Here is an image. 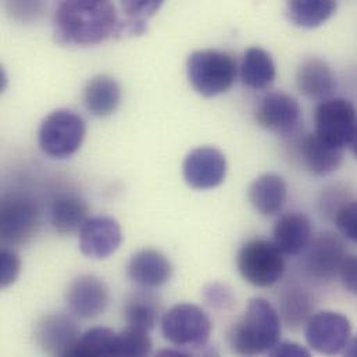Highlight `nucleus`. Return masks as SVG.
<instances>
[{"label": "nucleus", "instance_id": "1", "mask_svg": "<svg viewBox=\"0 0 357 357\" xmlns=\"http://www.w3.org/2000/svg\"><path fill=\"white\" fill-rule=\"evenodd\" d=\"M117 24V10L107 0L63 1L53 15L56 40L73 46L100 43L114 36Z\"/></svg>", "mask_w": 357, "mask_h": 357}, {"label": "nucleus", "instance_id": "2", "mask_svg": "<svg viewBox=\"0 0 357 357\" xmlns=\"http://www.w3.org/2000/svg\"><path fill=\"white\" fill-rule=\"evenodd\" d=\"M281 338V316L263 298H253L245 313L232 324L227 342L239 357H259L268 354Z\"/></svg>", "mask_w": 357, "mask_h": 357}, {"label": "nucleus", "instance_id": "3", "mask_svg": "<svg viewBox=\"0 0 357 357\" xmlns=\"http://www.w3.org/2000/svg\"><path fill=\"white\" fill-rule=\"evenodd\" d=\"M188 79L193 89L206 98L229 91L236 79V61L227 52L202 49L193 52L186 61Z\"/></svg>", "mask_w": 357, "mask_h": 357}, {"label": "nucleus", "instance_id": "4", "mask_svg": "<svg viewBox=\"0 0 357 357\" xmlns=\"http://www.w3.org/2000/svg\"><path fill=\"white\" fill-rule=\"evenodd\" d=\"M241 277L253 287L268 288L285 274V259L274 242L253 239L246 242L236 255Z\"/></svg>", "mask_w": 357, "mask_h": 357}, {"label": "nucleus", "instance_id": "5", "mask_svg": "<svg viewBox=\"0 0 357 357\" xmlns=\"http://www.w3.org/2000/svg\"><path fill=\"white\" fill-rule=\"evenodd\" d=\"M85 131V123L78 114L59 109L43 119L38 131V144L45 155L66 159L81 148Z\"/></svg>", "mask_w": 357, "mask_h": 357}, {"label": "nucleus", "instance_id": "6", "mask_svg": "<svg viewBox=\"0 0 357 357\" xmlns=\"http://www.w3.org/2000/svg\"><path fill=\"white\" fill-rule=\"evenodd\" d=\"M213 324L207 313L196 305L179 303L162 317V334L177 348L199 349L208 344Z\"/></svg>", "mask_w": 357, "mask_h": 357}, {"label": "nucleus", "instance_id": "7", "mask_svg": "<svg viewBox=\"0 0 357 357\" xmlns=\"http://www.w3.org/2000/svg\"><path fill=\"white\" fill-rule=\"evenodd\" d=\"M42 213L35 199L22 193L4 195L0 204V235L6 245H26L40 227Z\"/></svg>", "mask_w": 357, "mask_h": 357}, {"label": "nucleus", "instance_id": "8", "mask_svg": "<svg viewBox=\"0 0 357 357\" xmlns=\"http://www.w3.org/2000/svg\"><path fill=\"white\" fill-rule=\"evenodd\" d=\"M348 249L342 238L334 232H323L313 238L302 257V273L312 281L327 284L340 277L348 259Z\"/></svg>", "mask_w": 357, "mask_h": 357}, {"label": "nucleus", "instance_id": "9", "mask_svg": "<svg viewBox=\"0 0 357 357\" xmlns=\"http://www.w3.org/2000/svg\"><path fill=\"white\" fill-rule=\"evenodd\" d=\"M314 124L316 134L321 139L344 149L356 135V107L344 98L327 99L316 107Z\"/></svg>", "mask_w": 357, "mask_h": 357}, {"label": "nucleus", "instance_id": "10", "mask_svg": "<svg viewBox=\"0 0 357 357\" xmlns=\"http://www.w3.org/2000/svg\"><path fill=\"white\" fill-rule=\"evenodd\" d=\"M351 321L344 314L330 310L313 314L305 327L307 345L324 356L342 354L351 341Z\"/></svg>", "mask_w": 357, "mask_h": 357}, {"label": "nucleus", "instance_id": "11", "mask_svg": "<svg viewBox=\"0 0 357 357\" xmlns=\"http://www.w3.org/2000/svg\"><path fill=\"white\" fill-rule=\"evenodd\" d=\"M302 120L298 100L287 93L273 92L263 98L256 112L257 124L275 135H294Z\"/></svg>", "mask_w": 357, "mask_h": 357}, {"label": "nucleus", "instance_id": "12", "mask_svg": "<svg viewBox=\"0 0 357 357\" xmlns=\"http://www.w3.org/2000/svg\"><path fill=\"white\" fill-rule=\"evenodd\" d=\"M109 302V287L96 275H81L75 278L66 292L68 312L82 320H91L103 314Z\"/></svg>", "mask_w": 357, "mask_h": 357}, {"label": "nucleus", "instance_id": "13", "mask_svg": "<svg viewBox=\"0 0 357 357\" xmlns=\"http://www.w3.org/2000/svg\"><path fill=\"white\" fill-rule=\"evenodd\" d=\"M182 174L186 183L193 189H213L225 179L227 159L215 148H196L186 155L182 163Z\"/></svg>", "mask_w": 357, "mask_h": 357}, {"label": "nucleus", "instance_id": "14", "mask_svg": "<svg viewBox=\"0 0 357 357\" xmlns=\"http://www.w3.org/2000/svg\"><path fill=\"white\" fill-rule=\"evenodd\" d=\"M121 242V227L113 217H91L79 231V249L92 259H107L120 248Z\"/></svg>", "mask_w": 357, "mask_h": 357}, {"label": "nucleus", "instance_id": "15", "mask_svg": "<svg viewBox=\"0 0 357 357\" xmlns=\"http://www.w3.org/2000/svg\"><path fill=\"white\" fill-rule=\"evenodd\" d=\"M296 153L303 167L316 177H328L344 163V149L326 142L316 132L296 142Z\"/></svg>", "mask_w": 357, "mask_h": 357}, {"label": "nucleus", "instance_id": "16", "mask_svg": "<svg viewBox=\"0 0 357 357\" xmlns=\"http://www.w3.org/2000/svg\"><path fill=\"white\" fill-rule=\"evenodd\" d=\"M313 225L303 213L282 214L273 229V242L285 256H299L313 241Z\"/></svg>", "mask_w": 357, "mask_h": 357}, {"label": "nucleus", "instance_id": "17", "mask_svg": "<svg viewBox=\"0 0 357 357\" xmlns=\"http://www.w3.org/2000/svg\"><path fill=\"white\" fill-rule=\"evenodd\" d=\"M296 86L303 96L324 102L331 99V95L337 89V77L326 60L309 57L298 67Z\"/></svg>", "mask_w": 357, "mask_h": 357}, {"label": "nucleus", "instance_id": "18", "mask_svg": "<svg viewBox=\"0 0 357 357\" xmlns=\"http://www.w3.org/2000/svg\"><path fill=\"white\" fill-rule=\"evenodd\" d=\"M79 335L75 320L63 313L47 314L42 317L35 327L36 344L43 352L53 357L78 340Z\"/></svg>", "mask_w": 357, "mask_h": 357}, {"label": "nucleus", "instance_id": "19", "mask_svg": "<svg viewBox=\"0 0 357 357\" xmlns=\"http://www.w3.org/2000/svg\"><path fill=\"white\" fill-rule=\"evenodd\" d=\"M127 273L130 280L141 288H160L170 281L173 266L163 253L145 249L131 257Z\"/></svg>", "mask_w": 357, "mask_h": 357}, {"label": "nucleus", "instance_id": "20", "mask_svg": "<svg viewBox=\"0 0 357 357\" xmlns=\"http://www.w3.org/2000/svg\"><path fill=\"white\" fill-rule=\"evenodd\" d=\"M248 197L257 213L271 217L282 211L288 197V185L281 176L267 173L250 183Z\"/></svg>", "mask_w": 357, "mask_h": 357}, {"label": "nucleus", "instance_id": "21", "mask_svg": "<svg viewBox=\"0 0 357 357\" xmlns=\"http://www.w3.org/2000/svg\"><path fill=\"white\" fill-rule=\"evenodd\" d=\"M88 213L89 207L81 196L75 193H61L50 206V222L61 235L79 234L89 218Z\"/></svg>", "mask_w": 357, "mask_h": 357}, {"label": "nucleus", "instance_id": "22", "mask_svg": "<svg viewBox=\"0 0 357 357\" xmlns=\"http://www.w3.org/2000/svg\"><path fill=\"white\" fill-rule=\"evenodd\" d=\"M121 102V86L109 75H96L84 89V105L96 117L113 114Z\"/></svg>", "mask_w": 357, "mask_h": 357}, {"label": "nucleus", "instance_id": "23", "mask_svg": "<svg viewBox=\"0 0 357 357\" xmlns=\"http://www.w3.org/2000/svg\"><path fill=\"white\" fill-rule=\"evenodd\" d=\"M314 298L305 285L291 282L284 287L280 295V316L289 328L306 326L313 316Z\"/></svg>", "mask_w": 357, "mask_h": 357}, {"label": "nucleus", "instance_id": "24", "mask_svg": "<svg viewBox=\"0 0 357 357\" xmlns=\"http://www.w3.org/2000/svg\"><path fill=\"white\" fill-rule=\"evenodd\" d=\"M275 75V64L267 50L252 46L245 52L241 64V79L246 86L266 89L274 82Z\"/></svg>", "mask_w": 357, "mask_h": 357}, {"label": "nucleus", "instance_id": "25", "mask_svg": "<svg viewBox=\"0 0 357 357\" xmlns=\"http://www.w3.org/2000/svg\"><path fill=\"white\" fill-rule=\"evenodd\" d=\"M338 3L333 0H292L285 6L288 20L301 28H317L327 22L337 11Z\"/></svg>", "mask_w": 357, "mask_h": 357}, {"label": "nucleus", "instance_id": "26", "mask_svg": "<svg viewBox=\"0 0 357 357\" xmlns=\"http://www.w3.org/2000/svg\"><path fill=\"white\" fill-rule=\"evenodd\" d=\"M114 335L107 327H93L54 357H112Z\"/></svg>", "mask_w": 357, "mask_h": 357}, {"label": "nucleus", "instance_id": "27", "mask_svg": "<svg viewBox=\"0 0 357 357\" xmlns=\"http://www.w3.org/2000/svg\"><path fill=\"white\" fill-rule=\"evenodd\" d=\"M124 320L128 328L149 333L159 320V306L152 295L138 292L130 296L124 306Z\"/></svg>", "mask_w": 357, "mask_h": 357}, {"label": "nucleus", "instance_id": "28", "mask_svg": "<svg viewBox=\"0 0 357 357\" xmlns=\"http://www.w3.org/2000/svg\"><path fill=\"white\" fill-rule=\"evenodd\" d=\"M152 347L149 333L127 327L116 333L112 345V357H151Z\"/></svg>", "mask_w": 357, "mask_h": 357}, {"label": "nucleus", "instance_id": "29", "mask_svg": "<svg viewBox=\"0 0 357 357\" xmlns=\"http://www.w3.org/2000/svg\"><path fill=\"white\" fill-rule=\"evenodd\" d=\"M352 200L355 199L352 197V192L348 185L334 183L323 189L319 199V208L323 217L327 220H335L338 211Z\"/></svg>", "mask_w": 357, "mask_h": 357}, {"label": "nucleus", "instance_id": "30", "mask_svg": "<svg viewBox=\"0 0 357 357\" xmlns=\"http://www.w3.org/2000/svg\"><path fill=\"white\" fill-rule=\"evenodd\" d=\"M340 234L357 243V200H352L345 204L334 220Z\"/></svg>", "mask_w": 357, "mask_h": 357}, {"label": "nucleus", "instance_id": "31", "mask_svg": "<svg viewBox=\"0 0 357 357\" xmlns=\"http://www.w3.org/2000/svg\"><path fill=\"white\" fill-rule=\"evenodd\" d=\"M21 270L20 257L8 249H3L0 253V285L3 288L10 287L18 278Z\"/></svg>", "mask_w": 357, "mask_h": 357}, {"label": "nucleus", "instance_id": "32", "mask_svg": "<svg viewBox=\"0 0 357 357\" xmlns=\"http://www.w3.org/2000/svg\"><path fill=\"white\" fill-rule=\"evenodd\" d=\"M162 4L163 1H156V0H127L121 3V8L127 17L141 18L148 21L152 15L158 13Z\"/></svg>", "mask_w": 357, "mask_h": 357}, {"label": "nucleus", "instance_id": "33", "mask_svg": "<svg viewBox=\"0 0 357 357\" xmlns=\"http://www.w3.org/2000/svg\"><path fill=\"white\" fill-rule=\"evenodd\" d=\"M148 31V21L141 18L126 17L124 20H119L116 28V38H127V36H139Z\"/></svg>", "mask_w": 357, "mask_h": 357}, {"label": "nucleus", "instance_id": "34", "mask_svg": "<svg viewBox=\"0 0 357 357\" xmlns=\"http://www.w3.org/2000/svg\"><path fill=\"white\" fill-rule=\"evenodd\" d=\"M340 278L345 291L357 296V255L348 256L341 268Z\"/></svg>", "mask_w": 357, "mask_h": 357}, {"label": "nucleus", "instance_id": "35", "mask_svg": "<svg viewBox=\"0 0 357 357\" xmlns=\"http://www.w3.org/2000/svg\"><path fill=\"white\" fill-rule=\"evenodd\" d=\"M267 357H312L310 351L298 344V342H291V341H284L275 345Z\"/></svg>", "mask_w": 357, "mask_h": 357}, {"label": "nucleus", "instance_id": "36", "mask_svg": "<svg viewBox=\"0 0 357 357\" xmlns=\"http://www.w3.org/2000/svg\"><path fill=\"white\" fill-rule=\"evenodd\" d=\"M204 296L211 306L225 307L227 303H231V294L218 284H211L208 288H206Z\"/></svg>", "mask_w": 357, "mask_h": 357}, {"label": "nucleus", "instance_id": "37", "mask_svg": "<svg viewBox=\"0 0 357 357\" xmlns=\"http://www.w3.org/2000/svg\"><path fill=\"white\" fill-rule=\"evenodd\" d=\"M153 357H193V355L189 354V352H185V351H182V349H172V348H167V349L159 351Z\"/></svg>", "mask_w": 357, "mask_h": 357}, {"label": "nucleus", "instance_id": "38", "mask_svg": "<svg viewBox=\"0 0 357 357\" xmlns=\"http://www.w3.org/2000/svg\"><path fill=\"white\" fill-rule=\"evenodd\" d=\"M342 357H357V337L351 338L347 348L342 352Z\"/></svg>", "mask_w": 357, "mask_h": 357}, {"label": "nucleus", "instance_id": "39", "mask_svg": "<svg viewBox=\"0 0 357 357\" xmlns=\"http://www.w3.org/2000/svg\"><path fill=\"white\" fill-rule=\"evenodd\" d=\"M351 149H352V152H354V155H355V158L357 159V132L355 138H354V141L351 142Z\"/></svg>", "mask_w": 357, "mask_h": 357}]
</instances>
